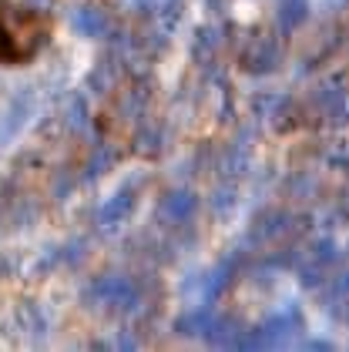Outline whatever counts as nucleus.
<instances>
[{
  "label": "nucleus",
  "mask_w": 349,
  "mask_h": 352,
  "mask_svg": "<svg viewBox=\"0 0 349 352\" xmlns=\"http://www.w3.org/2000/svg\"><path fill=\"white\" fill-rule=\"evenodd\" d=\"M51 14L24 0H0V67H27L51 44Z\"/></svg>",
  "instance_id": "1"
}]
</instances>
